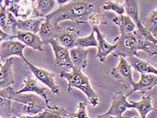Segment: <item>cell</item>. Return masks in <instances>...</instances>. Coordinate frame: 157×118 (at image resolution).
Here are the masks:
<instances>
[{"label":"cell","mask_w":157,"mask_h":118,"mask_svg":"<svg viewBox=\"0 0 157 118\" xmlns=\"http://www.w3.org/2000/svg\"><path fill=\"white\" fill-rule=\"evenodd\" d=\"M105 0H71L59 6L45 18L59 25L61 22L71 21L76 24L88 22L92 16L102 13V5Z\"/></svg>","instance_id":"obj_1"},{"label":"cell","mask_w":157,"mask_h":118,"mask_svg":"<svg viewBox=\"0 0 157 118\" xmlns=\"http://www.w3.org/2000/svg\"><path fill=\"white\" fill-rule=\"evenodd\" d=\"M50 107L52 105L49 106L43 98L31 93H18L14 91L12 97L13 118L22 116H36Z\"/></svg>","instance_id":"obj_2"},{"label":"cell","mask_w":157,"mask_h":118,"mask_svg":"<svg viewBox=\"0 0 157 118\" xmlns=\"http://www.w3.org/2000/svg\"><path fill=\"white\" fill-rule=\"evenodd\" d=\"M71 70H72L70 72L63 71L59 73L60 77L67 80L68 92H71L74 89L81 90L87 97L91 106L97 107L99 104V99L98 94L91 86L90 78L84 74L83 71L74 67Z\"/></svg>","instance_id":"obj_3"},{"label":"cell","mask_w":157,"mask_h":118,"mask_svg":"<svg viewBox=\"0 0 157 118\" xmlns=\"http://www.w3.org/2000/svg\"><path fill=\"white\" fill-rule=\"evenodd\" d=\"M115 48L112 54L115 57L128 58L129 57H138L137 39L134 33L126 35H119L115 39Z\"/></svg>","instance_id":"obj_4"},{"label":"cell","mask_w":157,"mask_h":118,"mask_svg":"<svg viewBox=\"0 0 157 118\" xmlns=\"http://www.w3.org/2000/svg\"><path fill=\"white\" fill-rule=\"evenodd\" d=\"M25 63L27 68L30 70L33 75L36 77V78L45 84L46 87L48 88L54 95H61V89L57 85L56 77H55L54 74L52 72L37 67L32 63H30L29 61H27Z\"/></svg>","instance_id":"obj_5"},{"label":"cell","mask_w":157,"mask_h":118,"mask_svg":"<svg viewBox=\"0 0 157 118\" xmlns=\"http://www.w3.org/2000/svg\"><path fill=\"white\" fill-rule=\"evenodd\" d=\"M111 76L115 80L120 82L125 89H128L132 87L134 80L133 79L132 66L126 58L119 57V62L111 71Z\"/></svg>","instance_id":"obj_6"},{"label":"cell","mask_w":157,"mask_h":118,"mask_svg":"<svg viewBox=\"0 0 157 118\" xmlns=\"http://www.w3.org/2000/svg\"><path fill=\"white\" fill-rule=\"evenodd\" d=\"M26 47L23 43L13 39L3 40L0 44V62L3 63L7 59L17 56L26 62L28 60L24 55V50Z\"/></svg>","instance_id":"obj_7"},{"label":"cell","mask_w":157,"mask_h":118,"mask_svg":"<svg viewBox=\"0 0 157 118\" xmlns=\"http://www.w3.org/2000/svg\"><path fill=\"white\" fill-rule=\"evenodd\" d=\"M132 109V104L128 101V97L122 91H118L113 94L110 108L104 114L121 117L125 111Z\"/></svg>","instance_id":"obj_8"},{"label":"cell","mask_w":157,"mask_h":118,"mask_svg":"<svg viewBox=\"0 0 157 118\" xmlns=\"http://www.w3.org/2000/svg\"><path fill=\"white\" fill-rule=\"evenodd\" d=\"M48 88L43 86L37 82L36 80L31 77H27L23 80L22 84L20 89L16 91L18 93H31L39 95L45 101L49 106L51 105V100L48 97Z\"/></svg>","instance_id":"obj_9"},{"label":"cell","mask_w":157,"mask_h":118,"mask_svg":"<svg viewBox=\"0 0 157 118\" xmlns=\"http://www.w3.org/2000/svg\"><path fill=\"white\" fill-rule=\"evenodd\" d=\"M54 54V63L57 67H64L67 68H73L70 50L58 44L56 40L49 43Z\"/></svg>","instance_id":"obj_10"},{"label":"cell","mask_w":157,"mask_h":118,"mask_svg":"<svg viewBox=\"0 0 157 118\" xmlns=\"http://www.w3.org/2000/svg\"><path fill=\"white\" fill-rule=\"evenodd\" d=\"M93 30L96 34V38L97 40V59L101 63L105 62L109 54L113 51L115 48V44H110L105 39L104 35L100 31L97 26L93 27Z\"/></svg>","instance_id":"obj_11"},{"label":"cell","mask_w":157,"mask_h":118,"mask_svg":"<svg viewBox=\"0 0 157 118\" xmlns=\"http://www.w3.org/2000/svg\"><path fill=\"white\" fill-rule=\"evenodd\" d=\"M157 84V75L152 74H140V80L137 82H134L132 84V89L127 95L130 96L132 94L136 92L141 93H146L156 86Z\"/></svg>","instance_id":"obj_12"},{"label":"cell","mask_w":157,"mask_h":118,"mask_svg":"<svg viewBox=\"0 0 157 118\" xmlns=\"http://www.w3.org/2000/svg\"><path fill=\"white\" fill-rule=\"evenodd\" d=\"M79 32L72 28L67 27L66 29H60L58 32L56 41L60 45L67 49H70L76 47V40L79 38Z\"/></svg>","instance_id":"obj_13"},{"label":"cell","mask_w":157,"mask_h":118,"mask_svg":"<svg viewBox=\"0 0 157 118\" xmlns=\"http://www.w3.org/2000/svg\"><path fill=\"white\" fill-rule=\"evenodd\" d=\"M18 20L4 6L0 9V29L3 32L16 38L18 30L16 28Z\"/></svg>","instance_id":"obj_14"},{"label":"cell","mask_w":157,"mask_h":118,"mask_svg":"<svg viewBox=\"0 0 157 118\" xmlns=\"http://www.w3.org/2000/svg\"><path fill=\"white\" fill-rule=\"evenodd\" d=\"M15 36L26 47H30L36 51L42 53L45 50L43 47L44 44L38 34L18 30Z\"/></svg>","instance_id":"obj_15"},{"label":"cell","mask_w":157,"mask_h":118,"mask_svg":"<svg viewBox=\"0 0 157 118\" xmlns=\"http://www.w3.org/2000/svg\"><path fill=\"white\" fill-rule=\"evenodd\" d=\"M60 29L59 25L54 24L49 20L45 18V20L40 25L37 34L43 44H49L51 41L56 39Z\"/></svg>","instance_id":"obj_16"},{"label":"cell","mask_w":157,"mask_h":118,"mask_svg":"<svg viewBox=\"0 0 157 118\" xmlns=\"http://www.w3.org/2000/svg\"><path fill=\"white\" fill-rule=\"evenodd\" d=\"M69 50L73 67L84 71L88 64V56L89 54V50L79 47H75Z\"/></svg>","instance_id":"obj_17"},{"label":"cell","mask_w":157,"mask_h":118,"mask_svg":"<svg viewBox=\"0 0 157 118\" xmlns=\"http://www.w3.org/2000/svg\"><path fill=\"white\" fill-rule=\"evenodd\" d=\"M13 92L12 86L0 90V116L3 118H13L12 97Z\"/></svg>","instance_id":"obj_18"},{"label":"cell","mask_w":157,"mask_h":118,"mask_svg":"<svg viewBox=\"0 0 157 118\" xmlns=\"http://www.w3.org/2000/svg\"><path fill=\"white\" fill-rule=\"evenodd\" d=\"M13 59L12 57L7 59L0 68V90L11 86L14 84L13 73Z\"/></svg>","instance_id":"obj_19"},{"label":"cell","mask_w":157,"mask_h":118,"mask_svg":"<svg viewBox=\"0 0 157 118\" xmlns=\"http://www.w3.org/2000/svg\"><path fill=\"white\" fill-rule=\"evenodd\" d=\"M35 6L33 5V18H45L54 11L56 5V0H36Z\"/></svg>","instance_id":"obj_20"},{"label":"cell","mask_w":157,"mask_h":118,"mask_svg":"<svg viewBox=\"0 0 157 118\" xmlns=\"http://www.w3.org/2000/svg\"><path fill=\"white\" fill-rule=\"evenodd\" d=\"M113 22L118 26L119 35H130L134 32L136 26L134 21L127 15L115 16L113 18Z\"/></svg>","instance_id":"obj_21"},{"label":"cell","mask_w":157,"mask_h":118,"mask_svg":"<svg viewBox=\"0 0 157 118\" xmlns=\"http://www.w3.org/2000/svg\"><path fill=\"white\" fill-rule=\"evenodd\" d=\"M45 18H33L29 19H20L17 22L16 28L18 30L37 34Z\"/></svg>","instance_id":"obj_22"},{"label":"cell","mask_w":157,"mask_h":118,"mask_svg":"<svg viewBox=\"0 0 157 118\" xmlns=\"http://www.w3.org/2000/svg\"><path fill=\"white\" fill-rule=\"evenodd\" d=\"M130 66L138 71L140 74H152L157 75V69L148 62L140 59L137 56H132L126 58Z\"/></svg>","instance_id":"obj_23"},{"label":"cell","mask_w":157,"mask_h":118,"mask_svg":"<svg viewBox=\"0 0 157 118\" xmlns=\"http://www.w3.org/2000/svg\"><path fill=\"white\" fill-rule=\"evenodd\" d=\"M129 102L132 104L133 109H136L138 111L141 118H146L150 113L154 111L152 99L150 95L142 97L140 101H131Z\"/></svg>","instance_id":"obj_24"},{"label":"cell","mask_w":157,"mask_h":118,"mask_svg":"<svg viewBox=\"0 0 157 118\" xmlns=\"http://www.w3.org/2000/svg\"><path fill=\"white\" fill-rule=\"evenodd\" d=\"M124 5L126 15L128 16L134 21L136 26L138 23L140 22L138 0H127L124 2Z\"/></svg>","instance_id":"obj_25"},{"label":"cell","mask_w":157,"mask_h":118,"mask_svg":"<svg viewBox=\"0 0 157 118\" xmlns=\"http://www.w3.org/2000/svg\"><path fill=\"white\" fill-rule=\"evenodd\" d=\"M140 21L142 25L148 29L155 38H157V10H152L146 18L140 20Z\"/></svg>","instance_id":"obj_26"},{"label":"cell","mask_w":157,"mask_h":118,"mask_svg":"<svg viewBox=\"0 0 157 118\" xmlns=\"http://www.w3.org/2000/svg\"><path fill=\"white\" fill-rule=\"evenodd\" d=\"M136 36V35H135ZM137 39V47L138 51H142L151 57L156 56L157 54V45L149 40H145L136 36Z\"/></svg>","instance_id":"obj_27"},{"label":"cell","mask_w":157,"mask_h":118,"mask_svg":"<svg viewBox=\"0 0 157 118\" xmlns=\"http://www.w3.org/2000/svg\"><path fill=\"white\" fill-rule=\"evenodd\" d=\"M76 47L82 48H88V47H97V40L95 37L94 30H92L90 35L84 37H79L76 40Z\"/></svg>","instance_id":"obj_28"},{"label":"cell","mask_w":157,"mask_h":118,"mask_svg":"<svg viewBox=\"0 0 157 118\" xmlns=\"http://www.w3.org/2000/svg\"><path fill=\"white\" fill-rule=\"evenodd\" d=\"M102 10L106 12H114L118 16L124 15L125 13L124 5L114 1H105L102 5Z\"/></svg>","instance_id":"obj_29"},{"label":"cell","mask_w":157,"mask_h":118,"mask_svg":"<svg viewBox=\"0 0 157 118\" xmlns=\"http://www.w3.org/2000/svg\"><path fill=\"white\" fill-rule=\"evenodd\" d=\"M134 34L136 36L140 37V38H142L145 40H149V41L157 45V39L155 38L152 35V34L142 25L141 21L136 25V29Z\"/></svg>","instance_id":"obj_30"},{"label":"cell","mask_w":157,"mask_h":118,"mask_svg":"<svg viewBox=\"0 0 157 118\" xmlns=\"http://www.w3.org/2000/svg\"><path fill=\"white\" fill-rule=\"evenodd\" d=\"M87 103L79 102L78 105V109L74 113L68 115V117L71 118H90L88 116L87 111Z\"/></svg>","instance_id":"obj_31"},{"label":"cell","mask_w":157,"mask_h":118,"mask_svg":"<svg viewBox=\"0 0 157 118\" xmlns=\"http://www.w3.org/2000/svg\"><path fill=\"white\" fill-rule=\"evenodd\" d=\"M21 0H3V6L6 8H8L9 7L12 6L13 5L18 4V3H20Z\"/></svg>","instance_id":"obj_32"},{"label":"cell","mask_w":157,"mask_h":118,"mask_svg":"<svg viewBox=\"0 0 157 118\" xmlns=\"http://www.w3.org/2000/svg\"><path fill=\"white\" fill-rule=\"evenodd\" d=\"M0 37H2V38L3 40L12 39H14V38H15L14 36L10 35H8V34H7V33L3 32L1 29H0Z\"/></svg>","instance_id":"obj_33"},{"label":"cell","mask_w":157,"mask_h":118,"mask_svg":"<svg viewBox=\"0 0 157 118\" xmlns=\"http://www.w3.org/2000/svg\"><path fill=\"white\" fill-rule=\"evenodd\" d=\"M94 118H126L124 116L121 117H118V116H111V115H105L104 113L97 115V116H95Z\"/></svg>","instance_id":"obj_34"},{"label":"cell","mask_w":157,"mask_h":118,"mask_svg":"<svg viewBox=\"0 0 157 118\" xmlns=\"http://www.w3.org/2000/svg\"><path fill=\"white\" fill-rule=\"evenodd\" d=\"M56 1L58 4L59 5V6H61L66 4V3H67L68 2H70L71 0H56Z\"/></svg>","instance_id":"obj_35"},{"label":"cell","mask_w":157,"mask_h":118,"mask_svg":"<svg viewBox=\"0 0 157 118\" xmlns=\"http://www.w3.org/2000/svg\"><path fill=\"white\" fill-rule=\"evenodd\" d=\"M26 1L30 2V3H31V4H33V5L34 3H35V2L36 1V0H26Z\"/></svg>","instance_id":"obj_36"},{"label":"cell","mask_w":157,"mask_h":118,"mask_svg":"<svg viewBox=\"0 0 157 118\" xmlns=\"http://www.w3.org/2000/svg\"><path fill=\"white\" fill-rule=\"evenodd\" d=\"M3 0H0V9L3 7Z\"/></svg>","instance_id":"obj_37"},{"label":"cell","mask_w":157,"mask_h":118,"mask_svg":"<svg viewBox=\"0 0 157 118\" xmlns=\"http://www.w3.org/2000/svg\"><path fill=\"white\" fill-rule=\"evenodd\" d=\"M3 39L2 38V37H0V44H1V43L3 41Z\"/></svg>","instance_id":"obj_38"},{"label":"cell","mask_w":157,"mask_h":118,"mask_svg":"<svg viewBox=\"0 0 157 118\" xmlns=\"http://www.w3.org/2000/svg\"><path fill=\"white\" fill-rule=\"evenodd\" d=\"M132 118H141V117H140V116H134V117H132Z\"/></svg>","instance_id":"obj_39"},{"label":"cell","mask_w":157,"mask_h":118,"mask_svg":"<svg viewBox=\"0 0 157 118\" xmlns=\"http://www.w3.org/2000/svg\"><path fill=\"white\" fill-rule=\"evenodd\" d=\"M2 65H3V63H2L1 62H0V68H1V67H2Z\"/></svg>","instance_id":"obj_40"},{"label":"cell","mask_w":157,"mask_h":118,"mask_svg":"<svg viewBox=\"0 0 157 118\" xmlns=\"http://www.w3.org/2000/svg\"><path fill=\"white\" fill-rule=\"evenodd\" d=\"M62 118H71V117H68V116H67V117H63Z\"/></svg>","instance_id":"obj_41"},{"label":"cell","mask_w":157,"mask_h":118,"mask_svg":"<svg viewBox=\"0 0 157 118\" xmlns=\"http://www.w3.org/2000/svg\"><path fill=\"white\" fill-rule=\"evenodd\" d=\"M125 1H127V0H125Z\"/></svg>","instance_id":"obj_42"}]
</instances>
